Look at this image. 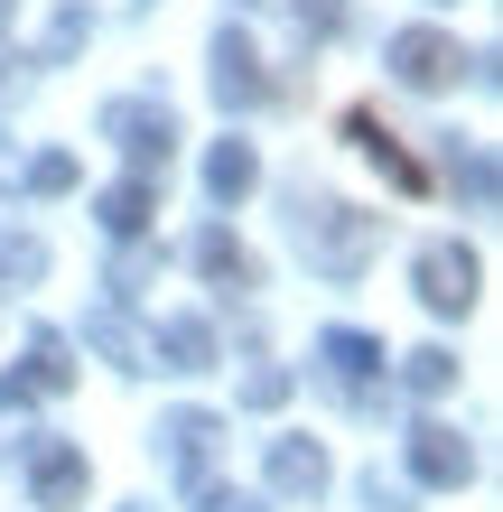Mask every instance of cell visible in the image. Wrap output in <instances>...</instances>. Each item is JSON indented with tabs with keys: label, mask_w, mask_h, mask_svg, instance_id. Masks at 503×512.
Masks as SVG:
<instances>
[{
	"label": "cell",
	"mask_w": 503,
	"mask_h": 512,
	"mask_svg": "<svg viewBox=\"0 0 503 512\" xmlns=\"http://www.w3.org/2000/svg\"><path fill=\"white\" fill-rule=\"evenodd\" d=\"M373 243H382V224H373V215H354V205H336V196L299 205V252H308L317 270H364Z\"/></svg>",
	"instance_id": "cell-1"
},
{
	"label": "cell",
	"mask_w": 503,
	"mask_h": 512,
	"mask_svg": "<svg viewBox=\"0 0 503 512\" xmlns=\"http://www.w3.org/2000/svg\"><path fill=\"white\" fill-rule=\"evenodd\" d=\"M103 140H122L140 168H168L177 122H168V103H112V112H103Z\"/></svg>",
	"instance_id": "cell-2"
},
{
	"label": "cell",
	"mask_w": 503,
	"mask_h": 512,
	"mask_svg": "<svg viewBox=\"0 0 503 512\" xmlns=\"http://www.w3.org/2000/svg\"><path fill=\"white\" fill-rule=\"evenodd\" d=\"M457 66H466V56H457V38H438V28H401V38H392V75L410 84V94H438Z\"/></svg>",
	"instance_id": "cell-3"
},
{
	"label": "cell",
	"mask_w": 503,
	"mask_h": 512,
	"mask_svg": "<svg viewBox=\"0 0 503 512\" xmlns=\"http://www.w3.org/2000/svg\"><path fill=\"white\" fill-rule=\"evenodd\" d=\"M420 298H429L438 317H466V308H476V252L429 243V252H420Z\"/></svg>",
	"instance_id": "cell-4"
},
{
	"label": "cell",
	"mask_w": 503,
	"mask_h": 512,
	"mask_svg": "<svg viewBox=\"0 0 503 512\" xmlns=\"http://www.w3.org/2000/svg\"><path fill=\"white\" fill-rule=\"evenodd\" d=\"M410 475H420V485H466V475H476V447L457 429H438V419H420V429H410Z\"/></svg>",
	"instance_id": "cell-5"
},
{
	"label": "cell",
	"mask_w": 503,
	"mask_h": 512,
	"mask_svg": "<svg viewBox=\"0 0 503 512\" xmlns=\"http://www.w3.org/2000/svg\"><path fill=\"white\" fill-rule=\"evenodd\" d=\"M75 382V364H66V345L56 336H38V354H28L19 373H0V410H28V401H56V391Z\"/></svg>",
	"instance_id": "cell-6"
},
{
	"label": "cell",
	"mask_w": 503,
	"mask_h": 512,
	"mask_svg": "<svg viewBox=\"0 0 503 512\" xmlns=\"http://www.w3.org/2000/svg\"><path fill=\"white\" fill-rule=\"evenodd\" d=\"M215 94H224V112L233 103H261V94H271V75H261V47L243 38V28H224V38H215Z\"/></svg>",
	"instance_id": "cell-7"
},
{
	"label": "cell",
	"mask_w": 503,
	"mask_h": 512,
	"mask_svg": "<svg viewBox=\"0 0 503 512\" xmlns=\"http://www.w3.org/2000/svg\"><path fill=\"white\" fill-rule=\"evenodd\" d=\"M345 131H354V140H364V159H373L382 177H392V187H401V196H429V168H420V159H410V149H401L392 131H382V122H373V112H354V122H345Z\"/></svg>",
	"instance_id": "cell-8"
},
{
	"label": "cell",
	"mask_w": 503,
	"mask_h": 512,
	"mask_svg": "<svg viewBox=\"0 0 503 512\" xmlns=\"http://www.w3.org/2000/svg\"><path fill=\"white\" fill-rule=\"evenodd\" d=\"M271 494H327V447L317 438H271Z\"/></svg>",
	"instance_id": "cell-9"
},
{
	"label": "cell",
	"mask_w": 503,
	"mask_h": 512,
	"mask_svg": "<svg viewBox=\"0 0 503 512\" xmlns=\"http://www.w3.org/2000/svg\"><path fill=\"white\" fill-rule=\"evenodd\" d=\"M261 187V159H252V140H215V159H205V196L233 205V196H252Z\"/></svg>",
	"instance_id": "cell-10"
},
{
	"label": "cell",
	"mask_w": 503,
	"mask_h": 512,
	"mask_svg": "<svg viewBox=\"0 0 503 512\" xmlns=\"http://www.w3.org/2000/svg\"><path fill=\"white\" fill-rule=\"evenodd\" d=\"M150 354H168V373H205V364H215V326H205V317H168Z\"/></svg>",
	"instance_id": "cell-11"
},
{
	"label": "cell",
	"mask_w": 503,
	"mask_h": 512,
	"mask_svg": "<svg viewBox=\"0 0 503 512\" xmlns=\"http://www.w3.org/2000/svg\"><path fill=\"white\" fill-rule=\"evenodd\" d=\"M38 503L47 512L84 503V457H75V447H38Z\"/></svg>",
	"instance_id": "cell-12"
},
{
	"label": "cell",
	"mask_w": 503,
	"mask_h": 512,
	"mask_svg": "<svg viewBox=\"0 0 503 512\" xmlns=\"http://www.w3.org/2000/svg\"><path fill=\"white\" fill-rule=\"evenodd\" d=\"M196 270H205V280H224V289H243V280H252V261H243V243H233L224 224H205V233H196Z\"/></svg>",
	"instance_id": "cell-13"
},
{
	"label": "cell",
	"mask_w": 503,
	"mask_h": 512,
	"mask_svg": "<svg viewBox=\"0 0 503 512\" xmlns=\"http://www.w3.org/2000/svg\"><path fill=\"white\" fill-rule=\"evenodd\" d=\"M150 177H122V187H103V233H122V243H131V233L140 224H150Z\"/></svg>",
	"instance_id": "cell-14"
},
{
	"label": "cell",
	"mask_w": 503,
	"mask_h": 512,
	"mask_svg": "<svg viewBox=\"0 0 503 512\" xmlns=\"http://www.w3.org/2000/svg\"><path fill=\"white\" fill-rule=\"evenodd\" d=\"M159 438H168V457H177V475H196V466H205V447H215V419H205V410H177V419H168Z\"/></svg>",
	"instance_id": "cell-15"
},
{
	"label": "cell",
	"mask_w": 503,
	"mask_h": 512,
	"mask_svg": "<svg viewBox=\"0 0 503 512\" xmlns=\"http://www.w3.org/2000/svg\"><path fill=\"white\" fill-rule=\"evenodd\" d=\"M317 354H327V364H336L345 382H364V373H382V345H373V336H354V326H327V345H317Z\"/></svg>",
	"instance_id": "cell-16"
},
{
	"label": "cell",
	"mask_w": 503,
	"mask_h": 512,
	"mask_svg": "<svg viewBox=\"0 0 503 512\" xmlns=\"http://www.w3.org/2000/svg\"><path fill=\"white\" fill-rule=\"evenodd\" d=\"M28 187H38V196H66L75 187V159H66V149H47V159L28 168Z\"/></svg>",
	"instance_id": "cell-17"
},
{
	"label": "cell",
	"mask_w": 503,
	"mask_h": 512,
	"mask_svg": "<svg viewBox=\"0 0 503 512\" xmlns=\"http://www.w3.org/2000/svg\"><path fill=\"white\" fill-rule=\"evenodd\" d=\"M448 382H457V364H448L438 345H429V354H410V391H448Z\"/></svg>",
	"instance_id": "cell-18"
},
{
	"label": "cell",
	"mask_w": 503,
	"mask_h": 512,
	"mask_svg": "<svg viewBox=\"0 0 503 512\" xmlns=\"http://www.w3.org/2000/svg\"><path fill=\"white\" fill-rule=\"evenodd\" d=\"M243 401H252V410H280V401H289V373H280V364H261V373L243 382Z\"/></svg>",
	"instance_id": "cell-19"
},
{
	"label": "cell",
	"mask_w": 503,
	"mask_h": 512,
	"mask_svg": "<svg viewBox=\"0 0 503 512\" xmlns=\"http://www.w3.org/2000/svg\"><path fill=\"white\" fill-rule=\"evenodd\" d=\"M38 270H47L38 243H0V280H38Z\"/></svg>",
	"instance_id": "cell-20"
},
{
	"label": "cell",
	"mask_w": 503,
	"mask_h": 512,
	"mask_svg": "<svg viewBox=\"0 0 503 512\" xmlns=\"http://www.w3.org/2000/svg\"><path fill=\"white\" fill-rule=\"evenodd\" d=\"M196 512H261V494H233V485H196Z\"/></svg>",
	"instance_id": "cell-21"
},
{
	"label": "cell",
	"mask_w": 503,
	"mask_h": 512,
	"mask_svg": "<svg viewBox=\"0 0 503 512\" xmlns=\"http://www.w3.org/2000/svg\"><path fill=\"white\" fill-rule=\"evenodd\" d=\"M10 10H19V0H0V28H10Z\"/></svg>",
	"instance_id": "cell-22"
}]
</instances>
